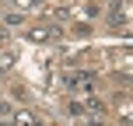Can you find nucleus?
Here are the masks:
<instances>
[{"instance_id":"1","label":"nucleus","mask_w":133,"mask_h":126,"mask_svg":"<svg viewBox=\"0 0 133 126\" xmlns=\"http://www.w3.org/2000/svg\"><path fill=\"white\" fill-rule=\"evenodd\" d=\"M91 84H95L91 74H70V77H66V88H81V91H88Z\"/></svg>"}]
</instances>
